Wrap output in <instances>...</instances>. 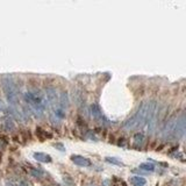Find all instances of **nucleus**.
I'll list each match as a JSON object with an SVG mask.
<instances>
[{
	"label": "nucleus",
	"mask_w": 186,
	"mask_h": 186,
	"mask_svg": "<svg viewBox=\"0 0 186 186\" xmlns=\"http://www.w3.org/2000/svg\"><path fill=\"white\" fill-rule=\"evenodd\" d=\"M25 100L26 103L29 105L30 109L33 113H35L36 116L41 117L44 114L45 107L48 106L45 98L41 93L36 92H26L25 93Z\"/></svg>",
	"instance_id": "1"
},
{
	"label": "nucleus",
	"mask_w": 186,
	"mask_h": 186,
	"mask_svg": "<svg viewBox=\"0 0 186 186\" xmlns=\"http://www.w3.org/2000/svg\"><path fill=\"white\" fill-rule=\"evenodd\" d=\"M148 107H149V101L143 103L140 108L137 109L136 114L134 116H131L130 119H128L125 125H123V129L125 130H133V129H139L142 128L145 123H147V114H148Z\"/></svg>",
	"instance_id": "2"
},
{
	"label": "nucleus",
	"mask_w": 186,
	"mask_h": 186,
	"mask_svg": "<svg viewBox=\"0 0 186 186\" xmlns=\"http://www.w3.org/2000/svg\"><path fill=\"white\" fill-rule=\"evenodd\" d=\"M3 86H4V91L6 93L7 100L11 105H16L18 104V90L14 81L12 80L11 77H6L3 80Z\"/></svg>",
	"instance_id": "3"
},
{
	"label": "nucleus",
	"mask_w": 186,
	"mask_h": 186,
	"mask_svg": "<svg viewBox=\"0 0 186 186\" xmlns=\"http://www.w3.org/2000/svg\"><path fill=\"white\" fill-rule=\"evenodd\" d=\"M177 119L178 117H173L170 119L166 125L164 126V128L162 129V137L164 140H169L171 137H175V133H176V126H177Z\"/></svg>",
	"instance_id": "4"
},
{
	"label": "nucleus",
	"mask_w": 186,
	"mask_h": 186,
	"mask_svg": "<svg viewBox=\"0 0 186 186\" xmlns=\"http://www.w3.org/2000/svg\"><path fill=\"white\" fill-rule=\"evenodd\" d=\"M44 98L50 105L56 106L58 104V97H57V92L54 87H47L44 91Z\"/></svg>",
	"instance_id": "5"
},
{
	"label": "nucleus",
	"mask_w": 186,
	"mask_h": 186,
	"mask_svg": "<svg viewBox=\"0 0 186 186\" xmlns=\"http://www.w3.org/2000/svg\"><path fill=\"white\" fill-rule=\"evenodd\" d=\"M185 134V116L184 114L180 115V117L177 119V126H176V133H175V137L181 139Z\"/></svg>",
	"instance_id": "6"
},
{
	"label": "nucleus",
	"mask_w": 186,
	"mask_h": 186,
	"mask_svg": "<svg viewBox=\"0 0 186 186\" xmlns=\"http://www.w3.org/2000/svg\"><path fill=\"white\" fill-rule=\"evenodd\" d=\"M90 112H91V115L94 120L99 121V122H103V119H104V115H103V112H101L100 107L97 105V104H92L91 107H90Z\"/></svg>",
	"instance_id": "7"
},
{
	"label": "nucleus",
	"mask_w": 186,
	"mask_h": 186,
	"mask_svg": "<svg viewBox=\"0 0 186 186\" xmlns=\"http://www.w3.org/2000/svg\"><path fill=\"white\" fill-rule=\"evenodd\" d=\"M71 161L78 165V166H83V167H87L91 165V162L90 159L85 158V157H83V156H79V155H72L71 156Z\"/></svg>",
	"instance_id": "8"
},
{
	"label": "nucleus",
	"mask_w": 186,
	"mask_h": 186,
	"mask_svg": "<svg viewBox=\"0 0 186 186\" xmlns=\"http://www.w3.org/2000/svg\"><path fill=\"white\" fill-rule=\"evenodd\" d=\"M58 104H59V108H62L63 111H66L69 108L70 105V100H69V95H67L66 92H62L58 99Z\"/></svg>",
	"instance_id": "9"
},
{
	"label": "nucleus",
	"mask_w": 186,
	"mask_h": 186,
	"mask_svg": "<svg viewBox=\"0 0 186 186\" xmlns=\"http://www.w3.org/2000/svg\"><path fill=\"white\" fill-rule=\"evenodd\" d=\"M33 157L35 158L37 162H41V163H50L51 162V157L48 154H44V153H34Z\"/></svg>",
	"instance_id": "10"
},
{
	"label": "nucleus",
	"mask_w": 186,
	"mask_h": 186,
	"mask_svg": "<svg viewBox=\"0 0 186 186\" xmlns=\"http://www.w3.org/2000/svg\"><path fill=\"white\" fill-rule=\"evenodd\" d=\"M131 183L134 186H144L147 184V180L142 177H139V176H135L131 178Z\"/></svg>",
	"instance_id": "11"
},
{
	"label": "nucleus",
	"mask_w": 186,
	"mask_h": 186,
	"mask_svg": "<svg viewBox=\"0 0 186 186\" xmlns=\"http://www.w3.org/2000/svg\"><path fill=\"white\" fill-rule=\"evenodd\" d=\"M140 169H142V170H144V171H150V172H153V171L155 170V165H154L153 163H149V162H147V163H141V164H140Z\"/></svg>",
	"instance_id": "12"
},
{
	"label": "nucleus",
	"mask_w": 186,
	"mask_h": 186,
	"mask_svg": "<svg viewBox=\"0 0 186 186\" xmlns=\"http://www.w3.org/2000/svg\"><path fill=\"white\" fill-rule=\"evenodd\" d=\"M144 141V135L142 133H137L134 135V143L135 145H141Z\"/></svg>",
	"instance_id": "13"
},
{
	"label": "nucleus",
	"mask_w": 186,
	"mask_h": 186,
	"mask_svg": "<svg viewBox=\"0 0 186 186\" xmlns=\"http://www.w3.org/2000/svg\"><path fill=\"white\" fill-rule=\"evenodd\" d=\"M36 135L40 137L41 141H44L47 137H51V135L48 134V133H45V131H44L43 129H41V128H37V129H36Z\"/></svg>",
	"instance_id": "14"
},
{
	"label": "nucleus",
	"mask_w": 186,
	"mask_h": 186,
	"mask_svg": "<svg viewBox=\"0 0 186 186\" xmlns=\"http://www.w3.org/2000/svg\"><path fill=\"white\" fill-rule=\"evenodd\" d=\"M106 162H108L111 164H114V165H117V166H123V163L120 159L115 158V157H106Z\"/></svg>",
	"instance_id": "15"
},
{
	"label": "nucleus",
	"mask_w": 186,
	"mask_h": 186,
	"mask_svg": "<svg viewBox=\"0 0 186 186\" xmlns=\"http://www.w3.org/2000/svg\"><path fill=\"white\" fill-rule=\"evenodd\" d=\"M30 173L33 177H36V178H41L43 177V172L41 170H37V169H31L30 170Z\"/></svg>",
	"instance_id": "16"
},
{
	"label": "nucleus",
	"mask_w": 186,
	"mask_h": 186,
	"mask_svg": "<svg viewBox=\"0 0 186 186\" xmlns=\"http://www.w3.org/2000/svg\"><path fill=\"white\" fill-rule=\"evenodd\" d=\"M5 127H6L7 130H12V129L14 128V123H13V121H12L11 119H7V120L5 121Z\"/></svg>",
	"instance_id": "17"
},
{
	"label": "nucleus",
	"mask_w": 186,
	"mask_h": 186,
	"mask_svg": "<svg viewBox=\"0 0 186 186\" xmlns=\"http://www.w3.org/2000/svg\"><path fill=\"white\" fill-rule=\"evenodd\" d=\"M54 147L57 148L59 151H65V148H64V145L62 143H56V144H54Z\"/></svg>",
	"instance_id": "18"
},
{
	"label": "nucleus",
	"mask_w": 186,
	"mask_h": 186,
	"mask_svg": "<svg viewBox=\"0 0 186 186\" xmlns=\"http://www.w3.org/2000/svg\"><path fill=\"white\" fill-rule=\"evenodd\" d=\"M5 108V106H4V103H3V100L0 99V111H3Z\"/></svg>",
	"instance_id": "19"
},
{
	"label": "nucleus",
	"mask_w": 186,
	"mask_h": 186,
	"mask_svg": "<svg viewBox=\"0 0 186 186\" xmlns=\"http://www.w3.org/2000/svg\"><path fill=\"white\" fill-rule=\"evenodd\" d=\"M7 186H19V184H14V183H8Z\"/></svg>",
	"instance_id": "20"
},
{
	"label": "nucleus",
	"mask_w": 186,
	"mask_h": 186,
	"mask_svg": "<svg viewBox=\"0 0 186 186\" xmlns=\"http://www.w3.org/2000/svg\"><path fill=\"white\" fill-rule=\"evenodd\" d=\"M87 186H97V185H94V184H89Z\"/></svg>",
	"instance_id": "21"
}]
</instances>
